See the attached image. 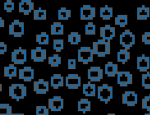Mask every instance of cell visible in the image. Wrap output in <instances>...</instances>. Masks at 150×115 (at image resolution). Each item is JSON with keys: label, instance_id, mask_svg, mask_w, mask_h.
<instances>
[{"label": "cell", "instance_id": "33", "mask_svg": "<svg viewBox=\"0 0 150 115\" xmlns=\"http://www.w3.org/2000/svg\"><path fill=\"white\" fill-rule=\"evenodd\" d=\"M71 16V11L65 7L61 8L58 11V18L59 20H68Z\"/></svg>", "mask_w": 150, "mask_h": 115}, {"label": "cell", "instance_id": "14", "mask_svg": "<svg viewBox=\"0 0 150 115\" xmlns=\"http://www.w3.org/2000/svg\"><path fill=\"white\" fill-rule=\"evenodd\" d=\"M48 109L52 111H59L64 109V99L59 96H55L48 99Z\"/></svg>", "mask_w": 150, "mask_h": 115}, {"label": "cell", "instance_id": "35", "mask_svg": "<svg viewBox=\"0 0 150 115\" xmlns=\"http://www.w3.org/2000/svg\"><path fill=\"white\" fill-rule=\"evenodd\" d=\"M12 114V107L9 104H0V115H11Z\"/></svg>", "mask_w": 150, "mask_h": 115}, {"label": "cell", "instance_id": "22", "mask_svg": "<svg viewBox=\"0 0 150 115\" xmlns=\"http://www.w3.org/2000/svg\"><path fill=\"white\" fill-rule=\"evenodd\" d=\"M150 17L149 7L142 6L137 9V18L138 20H146Z\"/></svg>", "mask_w": 150, "mask_h": 115}, {"label": "cell", "instance_id": "12", "mask_svg": "<svg viewBox=\"0 0 150 115\" xmlns=\"http://www.w3.org/2000/svg\"><path fill=\"white\" fill-rule=\"evenodd\" d=\"M96 16V9L90 5H84L80 9L81 20H93Z\"/></svg>", "mask_w": 150, "mask_h": 115}, {"label": "cell", "instance_id": "23", "mask_svg": "<svg viewBox=\"0 0 150 115\" xmlns=\"http://www.w3.org/2000/svg\"><path fill=\"white\" fill-rule=\"evenodd\" d=\"M50 83L54 89H58L64 86V77L60 74H54L51 77Z\"/></svg>", "mask_w": 150, "mask_h": 115}, {"label": "cell", "instance_id": "49", "mask_svg": "<svg viewBox=\"0 0 150 115\" xmlns=\"http://www.w3.org/2000/svg\"><path fill=\"white\" fill-rule=\"evenodd\" d=\"M144 115H150V112H148L147 113H145Z\"/></svg>", "mask_w": 150, "mask_h": 115}, {"label": "cell", "instance_id": "3", "mask_svg": "<svg viewBox=\"0 0 150 115\" xmlns=\"http://www.w3.org/2000/svg\"><path fill=\"white\" fill-rule=\"evenodd\" d=\"M97 97L103 102L107 104L113 98V87L108 84H103L97 87Z\"/></svg>", "mask_w": 150, "mask_h": 115}, {"label": "cell", "instance_id": "13", "mask_svg": "<svg viewBox=\"0 0 150 115\" xmlns=\"http://www.w3.org/2000/svg\"><path fill=\"white\" fill-rule=\"evenodd\" d=\"M122 104L132 107L138 103V95L134 91H126L122 95Z\"/></svg>", "mask_w": 150, "mask_h": 115}, {"label": "cell", "instance_id": "42", "mask_svg": "<svg viewBox=\"0 0 150 115\" xmlns=\"http://www.w3.org/2000/svg\"><path fill=\"white\" fill-rule=\"evenodd\" d=\"M142 42L146 45H150V32H145L142 35Z\"/></svg>", "mask_w": 150, "mask_h": 115}, {"label": "cell", "instance_id": "18", "mask_svg": "<svg viewBox=\"0 0 150 115\" xmlns=\"http://www.w3.org/2000/svg\"><path fill=\"white\" fill-rule=\"evenodd\" d=\"M19 79L25 82H30L34 79V70L30 66H25L19 70Z\"/></svg>", "mask_w": 150, "mask_h": 115}, {"label": "cell", "instance_id": "43", "mask_svg": "<svg viewBox=\"0 0 150 115\" xmlns=\"http://www.w3.org/2000/svg\"><path fill=\"white\" fill-rule=\"evenodd\" d=\"M77 62L74 59H70L68 60V69L69 70H75L76 69Z\"/></svg>", "mask_w": 150, "mask_h": 115}, {"label": "cell", "instance_id": "31", "mask_svg": "<svg viewBox=\"0 0 150 115\" xmlns=\"http://www.w3.org/2000/svg\"><path fill=\"white\" fill-rule=\"evenodd\" d=\"M49 35L45 32H42L36 35V42L40 45H48L49 44Z\"/></svg>", "mask_w": 150, "mask_h": 115}, {"label": "cell", "instance_id": "4", "mask_svg": "<svg viewBox=\"0 0 150 115\" xmlns=\"http://www.w3.org/2000/svg\"><path fill=\"white\" fill-rule=\"evenodd\" d=\"M120 44L124 49L129 50L135 44V36L129 30H125L120 35Z\"/></svg>", "mask_w": 150, "mask_h": 115}, {"label": "cell", "instance_id": "39", "mask_svg": "<svg viewBox=\"0 0 150 115\" xmlns=\"http://www.w3.org/2000/svg\"><path fill=\"white\" fill-rule=\"evenodd\" d=\"M36 115H49V109L45 106H37L35 108Z\"/></svg>", "mask_w": 150, "mask_h": 115}, {"label": "cell", "instance_id": "45", "mask_svg": "<svg viewBox=\"0 0 150 115\" xmlns=\"http://www.w3.org/2000/svg\"><path fill=\"white\" fill-rule=\"evenodd\" d=\"M5 26V21L4 20L0 17V28H4Z\"/></svg>", "mask_w": 150, "mask_h": 115}, {"label": "cell", "instance_id": "17", "mask_svg": "<svg viewBox=\"0 0 150 115\" xmlns=\"http://www.w3.org/2000/svg\"><path fill=\"white\" fill-rule=\"evenodd\" d=\"M137 69L140 72H146L150 69L149 57L142 54L137 58Z\"/></svg>", "mask_w": 150, "mask_h": 115}, {"label": "cell", "instance_id": "19", "mask_svg": "<svg viewBox=\"0 0 150 115\" xmlns=\"http://www.w3.org/2000/svg\"><path fill=\"white\" fill-rule=\"evenodd\" d=\"M34 9V3L31 0H22L19 3L18 11L19 13L24 15H29Z\"/></svg>", "mask_w": 150, "mask_h": 115}, {"label": "cell", "instance_id": "20", "mask_svg": "<svg viewBox=\"0 0 150 115\" xmlns=\"http://www.w3.org/2000/svg\"><path fill=\"white\" fill-rule=\"evenodd\" d=\"M97 89L95 84L91 82L84 83L83 85V93L86 97H94L96 96Z\"/></svg>", "mask_w": 150, "mask_h": 115}, {"label": "cell", "instance_id": "37", "mask_svg": "<svg viewBox=\"0 0 150 115\" xmlns=\"http://www.w3.org/2000/svg\"><path fill=\"white\" fill-rule=\"evenodd\" d=\"M96 26L93 22H89L85 26V34L86 35H95Z\"/></svg>", "mask_w": 150, "mask_h": 115}, {"label": "cell", "instance_id": "27", "mask_svg": "<svg viewBox=\"0 0 150 115\" xmlns=\"http://www.w3.org/2000/svg\"><path fill=\"white\" fill-rule=\"evenodd\" d=\"M130 52L125 49H121L117 52V61L123 65L130 59Z\"/></svg>", "mask_w": 150, "mask_h": 115}, {"label": "cell", "instance_id": "2", "mask_svg": "<svg viewBox=\"0 0 150 115\" xmlns=\"http://www.w3.org/2000/svg\"><path fill=\"white\" fill-rule=\"evenodd\" d=\"M9 96L17 101L24 99L27 94V87L24 84L14 83L12 84L8 89Z\"/></svg>", "mask_w": 150, "mask_h": 115}, {"label": "cell", "instance_id": "44", "mask_svg": "<svg viewBox=\"0 0 150 115\" xmlns=\"http://www.w3.org/2000/svg\"><path fill=\"white\" fill-rule=\"evenodd\" d=\"M7 51V45L4 42H0V54L3 55Z\"/></svg>", "mask_w": 150, "mask_h": 115}, {"label": "cell", "instance_id": "1", "mask_svg": "<svg viewBox=\"0 0 150 115\" xmlns=\"http://www.w3.org/2000/svg\"><path fill=\"white\" fill-rule=\"evenodd\" d=\"M93 51L94 55L99 57H104L111 53V43L103 39H98L93 43Z\"/></svg>", "mask_w": 150, "mask_h": 115}, {"label": "cell", "instance_id": "30", "mask_svg": "<svg viewBox=\"0 0 150 115\" xmlns=\"http://www.w3.org/2000/svg\"><path fill=\"white\" fill-rule=\"evenodd\" d=\"M33 18L34 20H45L47 18V11L39 7L33 11Z\"/></svg>", "mask_w": 150, "mask_h": 115}, {"label": "cell", "instance_id": "8", "mask_svg": "<svg viewBox=\"0 0 150 115\" xmlns=\"http://www.w3.org/2000/svg\"><path fill=\"white\" fill-rule=\"evenodd\" d=\"M87 77L91 82H99L103 79L104 70L99 66H91L88 70Z\"/></svg>", "mask_w": 150, "mask_h": 115}, {"label": "cell", "instance_id": "15", "mask_svg": "<svg viewBox=\"0 0 150 115\" xmlns=\"http://www.w3.org/2000/svg\"><path fill=\"white\" fill-rule=\"evenodd\" d=\"M31 58L34 62H43L47 58V51L41 47H37L31 51Z\"/></svg>", "mask_w": 150, "mask_h": 115}, {"label": "cell", "instance_id": "34", "mask_svg": "<svg viewBox=\"0 0 150 115\" xmlns=\"http://www.w3.org/2000/svg\"><path fill=\"white\" fill-rule=\"evenodd\" d=\"M48 62L51 67H58L61 64V57L58 54H54L52 56L48 57Z\"/></svg>", "mask_w": 150, "mask_h": 115}, {"label": "cell", "instance_id": "16", "mask_svg": "<svg viewBox=\"0 0 150 115\" xmlns=\"http://www.w3.org/2000/svg\"><path fill=\"white\" fill-rule=\"evenodd\" d=\"M33 90L38 94H45L49 92V83L42 79L34 82Z\"/></svg>", "mask_w": 150, "mask_h": 115}, {"label": "cell", "instance_id": "11", "mask_svg": "<svg viewBox=\"0 0 150 115\" xmlns=\"http://www.w3.org/2000/svg\"><path fill=\"white\" fill-rule=\"evenodd\" d=\"M115 28L109 24L100 28V36L104 40L110 41L115 37Z\"/></svg>", "mask_w": 150, "mask_h": 115}, {"label": "cell", "instance_id": "5", "mask_svg": "<svg viewBox=\"0 0 150 115\" xmlns=\"http://www.w3.org/2000/svg\"><path fill=\"white\" fill-rule=\"evenodd\" d=\"M94 53L90 47L84 46L80 48L78 51V61L84 65H88L93 62Z\"/></svg>", "mask_w": 150, "mask_h": 115}, {"label": "cell", "instance_id": "25", "mask_svg": "<svg viewBox=\"0 0 150 115\" xmlns=\"http://www.w3.org/2000/svg\"><path fill=\"white\" fill-rule=\"evenodd\" d=\"M4 76L11 79L17 76V68L14 64H10L8 66L4 67Z\"/></svg>", "mask_w": 150, "mask_h": 115}, {"label": "cell", "instance_id": "26", "mask_svg": "<svg viewBox=\"0 0 150 115\" xmlns=\"http://www.w3.org/2000/svg\"><path fill=\"white\" fill-rule=\"evenodd\" d=\"M78 110L84 114L91 110V102L86 98L81 99L78 103Z\"/></svg>", "mask_w": 150, "mask_h": 115}, {"label": "cell", "instance_id": "46", "mask_svg": "<svg viewBox=\"0 0 150 115\" xmlns=\"http://www.w3.org/2000/svg\"><path fill=\"white\" fill-rule=\"evenodd\" d=\"M3 91V84L1 83H0V93Z\"/></svg>", "mask_w": 150, "mask_h": 115}, {"label": "cell", "instance_id": "6", "mask_svg": "<svg viewBox=\"0 0 150 115\" xmlns=\"http://www.w3.org/2000/svg\"><path fill=\"white\" fill-rule=\"evenodd\" d=\"M9 34L13 35L14 37H21L25 33L24 23L20 21L19 20H14L8 27Z\"/></svg>", "mask_w": 150, "mask_h": 115}, {"label": "cell", "instance_id": "41", "mask_svg": "<svg viewBox=\"0 0 150 115\" xmlns=\"http://www.w3.org/2000/svg\"><path fill=\"white\" fill-rule=\"evenodd\" d=\"M15 9V4L11 0H7L4 4V9L7 13H12Z\"/></svg>", "mask_w": 150, "mask_h": 115}, {"label": "cell", "instance_id": "7", "mask_svg": "<svg viewBox=\"0 0 150 115\" xmlns=\"http://www.w3.org/2000/svg\"><path fill=\"white\" fill-rule=\"evenodd\" d=\"M27 60V51L26 49L19 47L14 50L11 53V61L14 65H23Z\"/></svg>", "mask_w": 150, "mask_h": 115}, {"label": "cell", "instance_id": "10", "mask_svg": "<svg viewBox=\"0 0 150 115\" xmlns=\"http://www.w3.org/2000/svg\"><path fill=\"white\" fill-rule=\"evenodd\" d=\"M118 84L121 87H127L132 84V75L128 71H122L118 72L117 75Z\"/></svg>", "mask_w": 150, "mask_h": 115}, {"label": "cell", "instance_id": "29", "mask_svg": "<svg viewBox=\"0 0 150 115\" xmlns=\"http://www.w3.org/2000/svg\"><path fill=\"white\" fill-rule=\"evenodd\" d=\"M81 40V36L78 32H71L68 35V41L72 45H77Z\"/></svg>", "mask_w": 150, "mask_h": 115}, {"label": "cell", "instance_id": "40", "mask_svg": "<svg viewBox=\"0 0 150 115\" xmlns=\"http://www.w3.org/2000/svg\"><path fill=\"white\" fill-rule=\"evenodd\" d=\"M142 109L150 112V94L145 96L142 99Z\"/></svg>", "mask_w": 150, "mask_h": 115}, {"label": "cell", "instance_id": "48", "mask_svg": "<svg viewBox=\"0 0 150 115\" xmlns=\"http://www.w3.org/2000/svg\"><path fill=\"white\" fill-rule=\"evenodd\" d=\"M107 115H115V114H114V113H108Z\"/></svg>", "mask_w": 150, "mask_h": 115}, {"label": "cell", "instance_id": "9", "mask_svg": "<svg viewBox=\"0 0 150 115\" xmlns=\"http://www.w3.org/2000/svg\"><path fill=\"white\" fill-rule=\"evenodd\" d=\"M65 86L68 89L76 90L81 86V78L78 74H69L65 77Z\"/></svg>", "mask_w": 150, "mask_h": 115}, {"label": "cell", "instance_id": "21", "mask_svg": "<svg viewBox=\"0 0 150 115\" xmlns=\"http://www.w3.org/2000/svg\"><path fill=\"white\" fill-rule=\"evenodd\" d=\"M105 73L108 77H112L117 76L118 71L117 64L114 63L112 62H108L104 67Z\"/></svg>", "mask_w": 150, "mask_h": 115}, {"label": "cell", "instance_id": "47", "mask_svg": "<svg viewBox=\"0 0 150 115\" xmlns=\"http://www.w3.org/2000/svg\"><path fill=\"white\" fill-rule=\"evenodd\" d=\"M11 115H24V113H13Z\"/></svg>", "mask_w": 150, "mask_h": 115}, {"label": "cell", "instance_id": "38", "mask_svg": "<svg viewBox=\"0 0 150 115\" xmlns=\"http://www.w3.org/2000/svg\"><path fill=\"white\" fill-rule=\"evenodd\" d=\"M53 49L57 52H61L64 49V40L54 39L53 40Z\"/></svg>", "mask_w": 150, "mask_h": 115}, {"label": "cell", "instance_id": "28", "mask_svg": "<svg viewBox=\"0 0 150 115\" xmlns=\"http://www.w3.org/2000/svg\"><path fill=\"white\" fill-rule=\"evenodd\" d=\"M64 25L59 22H54L51 25V34L61 35L64 34Z\"/></svg>", "mask_w": 150, "mask_h": 115}, {"label": "cell", "instance_id": "24", "mask_svg": "<svg viewBox=\"0 0 150 115\" xmlns=\"http://www.w3.org/2000/svg\"><path fill=\"white\" fill-rule=\"evenodd\" d=\"M100 16L104 20H110L113 17V9L105 6L100 9Z\"/></svg>", "mask_w": 150, "mask_h": 115}, {"label": "cell", "instance_id": "36", "mask_svg": "<svg viewBox=\"0 0 150 115\" xmlns=\"http://www.w3.org/2000/svg\"><path fill=\"white\" fill-rule=\"evenodd\" d=\"M141 84L145 89H150V73L142 75Z\"/></svg>", "mask_w": 150, "mask_h": 115}, {"label": "cell", "instance_id": "32", "mask_svg": "<svg viewBox=\"0 0 150 115\" xmlns=\"http://www.w3.org/2000/svg\"><path fill=\"white\" fill-rule=\"evenodd\" d=\"M128 24V16L126 14H119L115 18V25L120 27H125Z\"/></svg>", "mask_w": 150, "mask_h": 115}]
</instances>
